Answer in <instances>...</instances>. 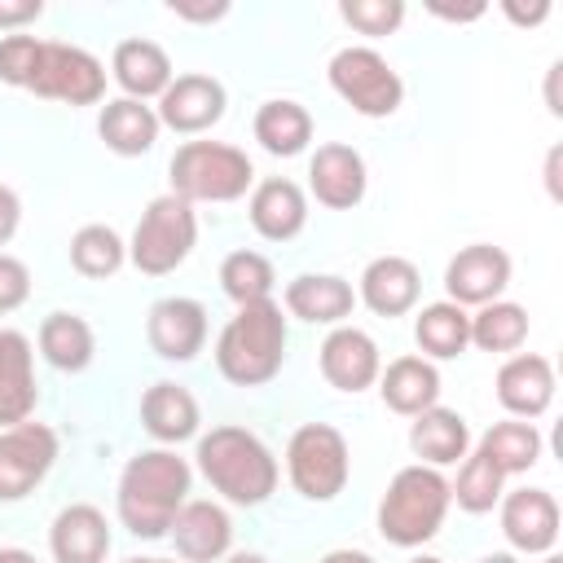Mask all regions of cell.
<instances>
[{
    "mask_svg": "<svg viewBox=\"0 0 563 563\" xmlns=\"http://www.w3.org/2000/svg\"><path fill=\"white\" fill-rule=\"evenodd\" d=\"M26 92L44 101H66V106H97L106 97V66L75 44L40 40Z\"/></svg>",
    "mask_w": 563,
    "mask_h": 563,
    "instance_id": "9c48e42d",
    "label": "cell"
},
{
    "mask_svg": "<svg viewBox=\"0 0 563 563\" xmlns=\"http://www.w3.org/2000/svg\"><path fill=\"white\" fill-rule=\"evenodd\" d=\"M167 532L185 563H220L233 545V523L216 501H185Z\"/></svg>",
    "mask_w": 563,
    "mask_h": 563,
    "instance_id": "e0dca14e",
    "label": "cell"
},
{
    "mask_svg": "<svg viewBox=\"0 0 563 563\" xmlns=\"http://www.w3.org/2000/svg\"><path fill=\"white\" fill-rule=\"evenodd\" d=\"M251 229L260 233V238H268V242H290V238H299L303 233V224H308V198H303V189L295 185V180H286V176H268V180H260L255 189H251Z\"/></svg>",
    "mask_w": 563,
    "mask_h": 563,
    "instance_id": "ac0fdd59",
    "label": "cell"
},
{
    "mask_svg": "<svg viewBox=\"0 0 563 563\" xmlns=\"http://www.w3.org/2000/svg\"><path fill=\"white\" fill-rule=\"evenodd\" d=\"M40 387L31 365V339L22 330H0V431L35 413Z\"/></svg>",
    "mask_w": 563,
    "mask_h": 563,
    "instance_id": "ffe728a7",
    "label": "cell"
},
{
    "mask_svg": "<svg viewBox=\"0 0 563 563\" xmlns=\"http://www.w3.org/2000/svg\"><path fill=\"white\" fill-rule=\"evenodd\" d=\"M378 391L391 413L418 418L440 400V374L427 356H396L387 369H378Z\"/></svg>",
    "mask_w": 563,
    "mask_h": 563,
    "instance_id": "d4e9b609",
    "label": "cell"
},
{
    "mask_svg": "<svg viewBox=\"0 0 563 563\" xmlns=\"http://www.w3.org/2000/svg\"><path fill=\"white\" fill-rule=\"evenodd\" d=\"M501 13H506L510 22H519V26H532V22H541V18L550 13V4H545V0H537V4H528V9H523V4L506 0V4H501Z\"/></svg>",
    "mask_w": 563,
    "mask_h": 563,
    "instance_id": "7bdbcfd3",
    "label": "cell"
},
{
    "mask_svg": "<svg viewBox=\"0 0 563 563\" xmlns=\"http://www.w3.org/2000/svg\"><path fill=\"white\" fill-rule=\"evenodd\" d=\"M479 453L501 471V475H519L528 466H537L541 457V431L532 422H497L484 431Z\"/></svg>",
    "mask_w": 563,
    "mask_h": 563,
    "instance_id": "1f68e13d",
    "label": "cell"
},
{
    "mask_svg": "<svg viewBox=\"0 0 563 563\" xmlns=\"http://www.w3.org/2000/svg\"><path fill=\"white\" fill-rule=\"evenodd\" d=\"M255 167L238 145L185 141L172 154V194L185 202H233L251 189Z\"/></svg>",
    "mask_w": 563,
    "mask_h": 563,
    "instance_id": "5b68a950",
    "label": "cell"
},
{
    "mask_svg": "<svg viewBox=\"0 0 563 563\" xmlns=\"http://www.w3.org/2000/svg\"><path fill=\"white\" fill-rule=\"evenodd\" d=\"M308 189L330 211L356 207L365 198V158L352 145H343V141L317 145V154L308 163Z\"/></svg>",
    "mask_w": 563,
    "mask_h": 563,
    "instance_id": "9a60e30c",
    "label": "cell"
},
{
    "mask_svg": "<svg viewBox=\"0 0 563 563\" xmlns=\"http://www.w3.org/2000/svg\"><path fill=\"white\" fill-rule=\"evenodd\" d=\"M409 563H440V559H431V554H418V559H409Z\"/></svg>",
    "mask_w": 563,
    "mask_h": 563,
    "instance_id": "f5cc1de1",
    "label": "cell"
},
{
    "mask_svg": "<svg viewBox=\"0 0 563 563\" xmlns=\"http://www.w3.org/2000/svg\"><path fill=\"white\" fill-rule=\"evenodd\" d=\"M321 563H374L365 550H330Z\"/></svg>",
    "mask_w": 563,
    "mask_h": 563,
    "instance_id": "7dc6e473",
    "label": "cell"
},
{
    "mask_svg": "<svg viewBox=\"0 0 563 563\" xmlns=\"http://www.w3.org/2000/svg\"><path fill=\"white\" fill-rule=\"evenodd\" d=\"M189 462L176 457L172 449H145L136 457H128L123 475H119V523L132 537H167L176 510L189 501Z\"/></svg>",
    "mask_w": 563,
    "mask_h": 563,
    "instance_id": "6da1fadb",
    "label": "cell"
},
{
    "mask_svg": "<svg viewBox=\"0 0 563 563\" xmlns=\"http://www.w3.org/2000/svg\"><path fill=\"white\" fill-rule=\"evenodd\" d=\"M26 295H31V273H26V264H22L18 255H4V251H0V312L22 308Z\"/></svg>",
    "mask_w": 563,
    "mask_h": 563,
    "instance_id": "f35d334b",
    "label": "cell"
},
{
    "mask_svg": "<svg viewBox=\"0 0 563 563\" xmlns=\"http://www.w3.org/2000/svg\"><path fill=\"white\" fill-rule=\"evenodd\" d=\"M158 114L154 106L145 101H132V97H114L101 106V119H97V132L106 141V150L123 154V158H136V154H150L154 141H158Z\"/></svg>",
    "mask_w": 563,
    "mask_h": 563,
    "instance_id": "484cf974",
    "label": "cell"
},
{
    "mask_svg": "<svg viewBox=\"0 0 563 563\" xmlns=\"http://www.w3.org/2000/svg\"><path fill=\"white\" fill-rule=\"evenodd\" d=\"M224 563H268V559H264V554H246V550H242V554H229Z\"/></svg>",
    "mask_w": 563,
    "mask_h": 563,
    "instance_id": "681fc988",
    "label": "cell"
},
{
    "mask_svg": "<svg viewBox=\"0 0 563 563\" xmlns=\"http://www.w3.org/2000/svg\"><path fill=\"white\" fill-rule=\"evenodd\" d=\"M18 224H22V202H18V194L9 185H0V246L18 233Z\"/></svg>",
    "mask_w": 563,
    "mask_h": 563,
    "instance_id": "60d3db41",
    "label": "cell"
},
{
    "mask_svg": "<svg viewBox=\"0 0 563 563\" xmlns=\"http://www.w3.org/2000/svg\"><path fill=\"white\" fill-rule=\"evenodd\" d=\"M286 475L299 497L308 501H334L352 475L347 440L330 422H303L286 444Z\"/></svg>",
    "mask_w": 563,
    "mask_h": 563,
    "instance_id": "52a82bcc",
    "label": "cell"
},
{
    "mask_svg": "<svg viewBox=\"0 0 563 563\" xmlns=\"http://www.w3.org/2000/svg\"><path fill=\"white\" fill-rule=\"evenodd\" d=\"M449 479L435 466H400L378 501V532L383 541L413 550L422 541H431L449 515Z\"/></svg>",
    "mask_w": 563,
    "mask_h": 563,
    "instance_id": "277c9868",
    "label": "cell"
},
{
    "mask_svg": "<svg viewBox=\"0 0 563 563\" xmlns=\"http://www.w3.org/2000/svg\"><path fill=\"white\" fill-rule=\"evenodd\" d=\"M255 141H260L268 154H277V158H295V154H303L308 141H312V114H308L299 101H290V97L264 101V106L255 110Z\"/></svg>",
    "mask_w": 563,
    "mask_h": 563,
    "instance_id": "f1b7e54d",
    "label": "cell"
},
{
    "mask_svg": "<svg viewBox=\"0 0 563 563\" xmlns=\"http://www.w3.org/2000/svg\"><path fill=\"white\" fill-rule=\"evenodd\" d=\"M220 286H224V295L238 308L242 303L273 299V264H268V255H260V251H233V255H224Z\"/></svg>",
    "mask_w": 563,
    "mask_h": 563,
    "instance_id": "e575fe53",
    "label": "cell"
},
{
    "mask_svg": "<svg viewBox=\"0 0 563 563\" xmlns=\"http://www.w3.org/2000/svg\"><path fill=\"white\" fill-rule=\"evenodd\" d=\"M158 123L172 132H207L224 119V84L211 75H172V84L158 97Z\"/></svg>",
    "mask_w": 563,
    "mask_h": 563,
    "instance_id": "7c38bea8",
    "label": "cell"
},
{
    "mask_svg": "<svg viewBox=\"0 0 563 563\" xmlns=\"http://www.w3.org/2000/svg\"><path fill=\"white\" fill-rule=\"evenodd\" d=\"M141 422L158 444H180L198 431V400L180 383H154L141 396Z\"/></svg>",
    "mask_w": 563,
    "mask_h": 563,
    "instance_id": "4316f807",
    "label": "cell"
},
{
    "mask_svg": "<svg viewBox=\"0 0 563 563\" xmlns=\"http://www.w3.org/2000/svg\"><path fill=\"white\" fill-rule=\"evenodd\" d=\"M123 563H172V559H123Z\"/></svg>",
    "mask_w": 563,
    "mask_h": 563,
    "instance_id": "816d5d0a",
    "label": "cell"
},
{
    "mask_svg": "<svg viewBox=\"0 0 563 563\" xmlns=\"http://www.w3.org/2000/svg\"><path fill=\"white\" fill-rule=\"evenodd\" d=\"M35 53H40V40L35 35H4L0 40V84L26 88L31 84V70H35Z\"/></svg>",
    "mask_w": 563,
    "mask_h": 563,
    "instance_id": "74e56055",
    "label": "cell"
},
{
    "mask_svg": "<svg viewBox=\"0 0 563 563\" xmlns=\"http://www.w3.org/2000/svg\"><path fill=\"white\" fill-rule=\"evenodd\" d=\"M198 242V216H194V202L176 198V194H158L141 220H136V233H132V246H128V260L145 273V277H163L172 268H180L189 260Z\"/></svg>",
    "mask_w": 563,
    "mask_h": 563,
    "instance_id": "8992f818",
    "label": "cell"
},
{
    "mask_svg": "<svg viewBox=\"0 0 563 563\" xmlns=\"http://www.w3.org/2000/svg\"><path fill=\"white\" fill-rule=\"evenodd\" d=\"M44 13L40 0H0V31H18Z\"/></svg>",
    "mask_w": 563,
    "mask_h": 563,
    "instance_id": "ab89813d",
    "label": "cell"
},
{
    "mask_svg": "<svg viewBox=\"0 0 563 563\" xmlns=\"http://www.w3.org/2000/svg\"><path fill=\"white\" fill-rule=\"evenodd\" d=\"M497 400L515 418H537L554 400V369L537 352H519L497 369Z\"/></svg>",
    "mask_w": 563,
    "mask_h": 563,
    "instance_id": "7402d4cb",
    "label": "cell"
},
{
    "mask_svg": "<svg viewBox=\"0 0 563 563\" xmlns=\"http://www.w3.org/2000/svg\"><path fill=\"white\" fill-rule=\"evenodd\" d=\"M282 361H286L282 303L273 299L242 303L216 339V369L238 387H260L282 369Z\"/></svg>",
    "mask_w": 563,
    "mask_h": 563,
    "instance_id": "3957f363",
    "label": "cell"
},
{
    "mask_svg": "<svg viewBox=\"0 0 563 563\" xmlns=\"http://www.w3.org/2000/svg\"><path fill=\"white\" fill-rule=\"evenodd\" d=\"M172 13L189 18V22H211V18H224L229 4H185V0H172Z\"/></svg>",
    "mask_w": 563,
    "mask_h": 563,
    "instance_id": "b9f144b4",
    "label": "cell"
},
{
    "mask_svg": "<svg viewBox=\"0 0 563 563\" xmlns=\"http://www.w3.org/2000/svg\"><path fill=\"white\" fill-rule=\"evenodd\" d=\"M413 339L427 356L435 361H449V356H462L466 343H471V312L440 299V303H427L413 321Z\"/></svg>",
    "mask_w": 563,
    "mask_h": 563,
    "instance_id": "4dcf8cb0",
    "label": "cell"
},
{
    "mask_svg": "<svg viewBox=\"0 0 563 563\" xmlns=\"http://www.w3.org/2000/svg\"><path fill=\"white\" fill-rule=\"evenodd\" d=\"M286 312L299 317V321H312V325H339L343 317H352L356 308V290L347 277L339 273H299L290 286H286Z\"/></svg>",
    "mask_w": 563,
    "mask_h": 563,
    "instance_id": "44dd1931",
    "label": "cell"
},
{
    "mask_svg": "<svg viewBox=\"0 0 563 563\" xmlns=\"http://www.w3.org/2000/svg\"><path fill=\"white\" fill-rule=\"evenodd\" d=\"M431 13H440V18H449V22H471V18L484 13V4H466V9H440V4H431Z\"/></svg>",
    "mask_w": 563,
    "mask_h": 563,
    "instance_id": "f6af8a7d",
    "label": "cell"
},
{
    "mask_svg": "<svg viewBox=\"0 0 563 563\" xmlns=\"http://www.w3.org/2000/svg\"><path fill=\"white\" fill-rule=\"evenodd\" d=\"M559 158H563V150L554 145L550 158H545V185H550V198H563V189H559Z\"/></svg>",
    "mask_w": 563,
    "mask_h": 563,
    "instance_id": "ee69618b",
    "label": "cell"
},
{
    "mask_svg": "<svg viewBox=\"0 0 563 563\" xmlns=\"http://www.w3.org/2000/svg\"><path fill=\"white\" fill-rule=\"evenodd\" d=\"M330 88L365 119H387L400 110L405 101V84L400 75L391 70V62L365 44H352V48H339L330 57Z\"/></svg>",
    "mask_w": 563,
    "mask_h": 563,
    "instance_id": "ba28073f",
    "label": "cell"
},
{
    "mask_svg": "<svg viewBox=\"0 0 563 563\" xmlns=\"http://www.w3.org/2000/svg\"><path fill=\"white\" fill-rule=\"evenodd\" d=\"M378 343L356 325H334L321 343V378L339 391H365L378 383Z\"/></svg>",
    "mask_w": 563,
    "mask_h": 563,
    "instance_id": "2e32d148",
    "label": "cell"
},
{
    "mask_svg": "<svg viewBox=\"0 0 563 563\" xmlns=\"http://www.w3.org/2000/svg\"><path fill=\"white\" fill-rule=\"evenodd\" d=\"M110 75H114V84L123 88V97L150 101V97H163V88L172 84V57H167L154 40H141V35H136V40L114 44Z\"/></svg>",
    "mask_w": 563,
    "mask_h": 563,
    "instance_id": "cb8c5ba5",
    "label": "cell"
},
{
    "mask_svg": "<svg viewBox=\"0 0 563 563\" xmlns=\"http://www.w3.org/2000/svg\"><path fill=\"white\" fill-rule=\"evenodd\" d=\"M501 484H506V475L475 449V453L462 457V471H457V484H449V497L466 515H484V510H493L501 501Z\"/></svg>",
    "mask_w": 563,
    "mask_h": 563,
    "instance_id": "d590c367",
    "label": "cell"
},
{
    "mask_svg": "<svg viewBox=\"0 0 563 563\" xmlns=\"http://www.w3.org/2000/svg\"><path fill=\"white\" fill-rule=\"evenodd\" d=\"M0 563H35V554H26V550L9 545V550H0Z\"/></svg>",
    "mask_w": 563,
    "mask_h": 563,
    "instance_id": "c3c4849f",
    "label": "cell"
},
{
    "mask_svg": "<svg viewBox=\"0 0 563 563\" xmlns=\"http://www.w3.org/2000/svg\"><path fill=\"white\" fill-rule=\"evenodd\" d=\"M123 260H128V246L110 224H84L70 238V268L84 277H114Z\"/></svg>",
    "mask_w": 563,
    "mask_h": 563,
    "instance_id": "d6a6232c",
    "label": "cell"
},
{
    "mask_svg": "<svg viewBox=\"0 0 563 563\" xmlns=\"http://www.w3.org/2000/svg\"><path fill=\"white\" fill-rule=\"evenodd\" d=\"M57 462V431L44 422H18L0 431V501H22Z\"/></svg>",
    "mask_w": 563,
    "mask_h": 563,
    "instance_id": "30bf717a",
    "label": "cell"
},
{
    "mask_svg": "<svg viewBox=\"0 0 563 563\" xmlns=\"http://www.w3.org/2000/svg\"><path fill=\"white\" fill-rule=\"evenodd\" d=\"M145 339L163 361H194L207 343V308L185 295H167L145 317Z\"/></svg>",
    "mask_w": 563,
    "mask_h": 563,
    "instance_id": "4fadbf2b",
    "label": "cell"
},
{
    "mask_svg": "<svg viewBox=\"0 0 563 563\" xmlns=\"http://www.w3.org/2000/svg\"><path fill=\"white\" fill-rule=\"evenodd\" d=\"M339 13L361 35H391L405 22V4L400 0H343Z\"/></svg>",
    "mask_w": 563,
    "mask_h": 563,
    "instance_id": "8d00e7d4",
    "label": "cell"
},
{
    "mask_svg": "<svg viewBox=\"0 0 563 563\" xmlns=\"http://www.w3.org/2000/svg\"><path fill=\"white\" fill-rule=\"evenodd\" d=\"M475 563H519L515 554H484V559H475Z\"/></svg>",
    "mask_w": 563,
    "mask_h": 563,
    "instance_id": "f907efd6",
    "label": "cell"
},
{
    "mask_svg": "<svg viewBox=\"0 0 563 563\" xmlns=\"http://www.w3.org/2000/svg\"><path fill=\"white\" fill-rule=\"evenodd\" d=\"M501 532L519 554H550L559 541V501L545 488H515L501 497Z\"/></svg>",
    "mask_w": 563,
    "mask_h": 563,
    "instance_id": "5bb4252c",
    "label": "cell"
},
{
    "mask_svg": "<svg viewBox=\"0 0 563 563\" xmlns=\"http://www.w3.org/2000/svg\"><path fill=\"white\" fill-rule=\"evenodd\" d=\"M528 339V312L519 303L493 299L471 317V343L484 352H515Z\"/></svg>",
    "mask_w": 563,
    "mask_h": 563,
    "instance_id": "836d02e7",
    "label": "cell"
},
{
    "mask_svg": "<svg viewBox=\"0 0 563 563\" xmlns=\"http://www.w3.org/2000/svg\"><path fill=\"white\" fill-rule=\"evenodd\" d=\"M422 277L405 255H378L361 273V303L378 317H400L418 303Z\"/></svg>",
    "mask_w": 563,
    "mask_h": 563,
    "instance_id": "603a6c76",
    "label": "cell"
},
{
    "mask_svg": "<svg viewBox=\"0 0 563 563\" xmlns=\"http://www.w3.org/2000/svg\"><path fill=\"white\" fill-rule=\"evenodd\" d=\"M40 352L53 369H88L92 352H97V339H92V325L79 317V312H48L40 321Z\"/></svg>",
    "mask_w": 563,
    "mask_h": 563,
    "instance_id": "f546056e",
    "label": "cell"
},
{
    "mask_svg": "<svg viewBox=\"0 0 563 563\" xmlns=\"http://www.w3.org/2000/svg\"><path fill=\"white\" fill-rule=\"evenodd\" d=\"M409 449L422 457V466H449V462L466 457V449H471L466 418L457 409H444V405L422 409L409 427Z\"/></svg>",
    "mask_w": 563,
    "mask_h": 563,
    "instance_id": "83f0119b",
    "label": "cell"
},
{
    "mask_svg": "<svg viewBox=\"0 0 563 563\" xmlns=\"http://www.w3.org/2000/svg\"><path fill=\"white\" fill-rule=\"evenodd\" d=\"M48 550L57 563H106L110 554V523L97 506L75 501L66 510H57L53 528H48Z\"/></svg>",
    "mask_w": 563,
    "mask_h": 563,
    "instance_id": "d6986e66",
    "label": "cell"
},
{
    "mask_svg": "<svg viewBox=\"0 0 563 563\" xmlns=\"http://www.w3.org/2000/svg\"><path fill=\"white\" fill-rule=\"evenodd\" d=\"M198 471L233 506H260L277 488V457L246 427H211L198 435Z\"/></svg>",
    "mask_w": 563,
    "mask_h": 563,
    "instance_id": "7a4b0ae2",
    "label": "cell"
},
{
    "mask_svg": "<svg viewBox=\"0 0 563 563\" xmlns=\"http://www.w3.org/2000/svg\"><path fill=\"white\" fill-rule=\"evenodd\" d=\"M559 62L550 66V84H545V101H550V114H563V106H559Z\"/></svg>",
    "mask_w": 563,
    "mask_h": 563,
    "instance_id": "bcb514c9",
    "label": "cell"
},
{
    "mask_svg": "<svg viewBox=\"0 0 563 563\" xmlns=\"http://www.w3.org/2000/svg\"><path fill=\"white\" fill-rule=\"evenodd\" d=\"M541 563H563V559H559V554H545V559H541Z\"/></svg>",
    "mask_w": 563,
    "mask_h": 563,
    "instance_id": "db71d44e",
    "label": "cell"
},
{
    "mask_svg": "<svg viewBox=\"0 0 563 563\" xmlns=\"http://www.w3.org/2000/svg\"><path fill=\"white\" fill-rule=\"evenodd\" d=\"M506 286H510V255L493 242L462 246L444 268V290H449V303L457 308H484Z\"/></svg>",
    "mask_w": 563,
    "mask_h": 563,
    "instance_id": "8fae6325",
    "label": "cell"
}]
</instances>
